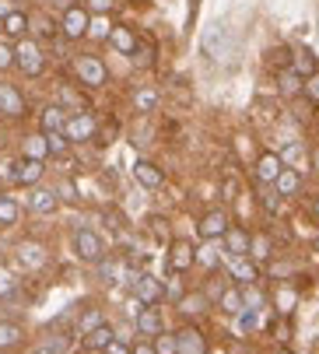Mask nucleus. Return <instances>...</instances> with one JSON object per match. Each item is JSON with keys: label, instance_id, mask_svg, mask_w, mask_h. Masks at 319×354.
I'll list each match as a JSON object with an SVG mask.
<instances>
[{"label": "nucleus", "instance_id": "obj_50", "mask_svg": "<svg viewBox=\"0 0 319 354\" xmlns=\"http://www.w3.org/2000/svg\"><path fill=\"white\" fill-rule=\"evenodd\" d=\"M130 354H154V347H151L147 340H140V344H137V347H134Z\"/></svg>", "mask_w": 319, "mask_h": 354}, {"label": "nucleus", "instance_id": "obj_26", "mask_svg": "<svg viewBox=\"0 0 319 354\" xmlns=\"http://www.w3.org/2000/svg\"><path fill=\"white\" fill-rule=\"evenodd\" d=\"M134 106H137V113H154V106H158V91H154V88H140V91H134Z\"/></svg>", "mask_w": 319, "mask_h": 354}, {"label": "nucleus", "instance_id": "obj_30", "mask_svg": "<svg viewBox=\"0 0 319 354\" xmlns=\"http://www.w3.org/2000/svg\"><path fill=\"white\" fill-rule=\"evenodd\" d=\"M21 340V326L18 323H0V347H15Z\"/></svg>", "mask_w": 319, "mask_h": 354}, {"label": "nucleus", "instance_id": "obj_51", "mask_svg": "<svg viewBox=\"0 0 319 354\" xmlns=\"http://www.w3.org/2000/svg\"><path fill=\"white\" fill-rule=\"evenodd\" d=\"M8 15H15V8L8 4V0H0V18H8Z\"/></svg>", "mask_w": 319, "mask_h": 354}, {"label": "nucleus", "instance_id": "obj_43", "mask_svg": "<svg viewBox=\"0 0 319 354\" xmlns=\"http://www.w3.org/2000/svg\"><path fill=\"white\" fill-rule=\"evenodd\" d=\"M116 8V0H88V11L91 15H109Z\"/></svg>", "mask_w": 319, "mask_h": 354}, {"label": "nucleus", "instance_id": "obj_16", "mask_svg": "<svg viewBox=\"0 0 319 354\" xmlns=\"http://www.w3.org/2000/svg\"><path fill=\"white\" fill-rule=\"evenodd\" d=\"M134 179H137L140 186H147V189H158V186H162V183H165V176H162V169H158L154 162H144V158H140V162L134 165Z\"/></svg>", "mask_w": 319, "mask_h": 354}, {"label": "nucleus", "instance_id": "obj_27", "mask_svg": "<svg viewBox=\"0 0 319 354\" xmlns=\"http://www.w3.org/2000/svg\"><path fill=\"white\" fill-rule=\"evenodd\" d=\"M277 84H281V95H298L302 88H305V81L288 67V71H281V77H277Z\"/></svg>", "mask_w": 319, "mask_h": 354}, {"label": "nucleus", "instance_id": "obj_4", "mask_svg": "<svg viewBox=\"0 0 319 354\" xmlns=\"http://www.w3.org/2000/svg\"><path fill=\"white\" fill-rule=\"evenodd\" d=\"M74 74L81 77V84L88 88H102L105 84V64L98 57H78L74 60Z\"/></svg>", "mask_w": 319, "mask_h": 354}, {"label": "nucleus", "instance_id": "obj_52", "mask_svg": "<svg viewBox=\"0 0 319 354\" xmlns=\"http://www.w3.org/2000/svg\"><path fill=\"white\" fill-rule=\"evenodd\" d=\"M28 354H57V351H49V347H42V344H39V347H32Z\"/></svg>", "mask_w": 319, "mask_h": 354}, {"label": "nucleus", "instance_id": "obj_47", "mask_svg": "<svg viewBox=\"0 0 319 354\" xmlns=\"http://www.w3.org/2000/svg\"><path fill=\"white\" fill-rule=\"evenodd\" d=\"M134 57H137V64H140V67H147V64L154 60V53H151L147 46H137V49H134Z\"/></svg>", "mask_w": 319, "mask_h": 354}, {"label": "nucleus", "instance_id": "obj_44", "mask_svg": "<svg viewBox=\"0 0 319 354\" xmlns=\"http://www.w3.org/2000/svg\"><path fill=\"white\" fill-rule=\"evenodd\" d=\"M15 277H11V270H4V267H0V298H4V295H11L15 291Z\"/></svg>", "mask_w": 319, "mask_h": 354}, {"label": "nucleus", "instance_id": "obj_31", "mask_svg": "<svg viewBox=\"0 0 319 354\" xmlns=\"http://www.w3.org/2000/svg\"><path fill=\"white\" fill-rule=\"evenodd\" d=\"M25 28H28V18H25L21 11H15V15L4 18V32H8V35H25Z\"/></svg>", "mask_w": 319, "mask_h": 354}, {"label": "nucleus", "instance_id": "obj_24", "mask_svg": "<svg viewBox=\"0 0 319 354\" xmlns=\"http://www.w3.org/2000/svg\"><path fill=\"white\" fill-rule=\"evenodd\" d=\"M218 306H221L228 316L246 313V306H242V291H239V288H225V291H221V298H218Z\"/></svg>", "mask_w": 319, "mask_h": 354}, {"label": "nucleus", "instance_id": "obj_5", "mask_svg": "<svg viewBox=\"0 0 319 354\" xmlns=\"http://www.w3.org/2000/svg\"><path fill=\"white\" fill-rule=\"evenodd\" d=\"M95 130H98V123H95L91 113H74V116L67 120V127H64V137L74 140V144H81V140H91Z\"/></svg>", "mask_w": 319, "mask_h": 354}, {"label": "nucleus", "instance_id": "obj_19", "mask_svg": "<svg viewBox=\"0 0 319 354\" xmlns=\"http://www.w3.org/2000/svg\"><path fill=\"white\" fill-rule=\"evenodd\" d=\"M109 42L120 49L123 57H134V49H137V35H134V28H127V25H113Z\"/></svg>", "mask_w": 319, "mask_h": 354}, {"label": "nucleus", "instance_id": "obj_41", "mask_svg": "<svg viewBox=\"0 0 319 354\" xmlns=\"http://www.w3.org/2000/svg\"><path fill=\"white\" fill-rule=\"evenodd\" d=\"M312 67H316V64H312V53H298V60H295V67H291V71L302 77V74H316Z\"/></svg>", "mask_w": 319, "mask_h": 354}, {"label": "nucleus", "instance_id": "obj_1", "mask_svg": "<svg viewBox=\"0 0 319 354\" xmlns=\"http://www.w3.org/2000/svg\"><path fill=\"white\" fill-rule=\"evenodd\" d=\"M203 53L210 57V60H228V53H232V39H228V28L225 25H210L207 32H203Z\"/></svg>", "mask_w": 319, "mask_h": 354}, {"label": "nucleus", "instance_id": "obj_33", "mask_svg": "<svg viewBox=\"0 0 319 354\" xmlns=\"http://www.w3.org/2000/svg\"><path fill=\"white\" fill-rule=\"evenodd\" d=\"M18 221V204L11 196H0V225H15Z\"/></svg>", "mask_w": 319, "mask_h": 354}, {"label": "nucleus", "instance_id": "obj_53", "mask_svg": "<svg viewBox=\"0 0 319 354\" xmlns=\"http://www.w3.org/2000/svg\"><path fill=\"white\" fill-rule=\"evenodd\" d=\"M277 354H291V351H288V347H281V351H277Z\"/></svg>", "mask_w": 319, "mask_h": 354}, {"label": "nucleus", "instance_id": "obj_29", "mask_svg": "<svg viewBox=\"0 0 319 354\" xmlns=\"http://www.w3.org/2000/svg\"><path fill=\"white\" fill-rule=\"evenodd\" d=\"M239 291H242V306H246V309H256V313L263 309V291H259L256 284H242Z\"/></svg>", "mask_w": 319, "mask_h": 354}, {"label": "nucleus", "instance_id": "obj_14", "mask_svg": "<svg viewBox=\"0 0 319 354\" xmlns=\"http://www.w3.org/2000/svg\"><path fill=\"white\" fill-rule=\"evenodd\" d=\"M28 207L35 211V214H53L60 207V196L53 193V189H42V186H35L32 193H28Z\"/></svg>", "mask_w": 319, "mask_h": 354}, {"label": "nucleus", "instance_id": "obj_2", "mask_svg": "<svg viewBox=\"0 0 319 354\" xmlns=\"http://www.w3.org/2000/svg\"><path fill=\"white\" fill-rule=\"evenodd\" d=\"M15 64H18V67H21L28 77L42 74L46 60H42V49H39V42H32V39H21V42L15 46Z\"/></svg>", "mask_w": 319, "mask_h": 354}, {"label": "nucleus", "instance_id": "obj_36", "mask_svg": "<svg viewBox=\"0 0 319 354\" xmlns=\"http://www.w3.org/2000/svg\"><path fill=\"white\" fill-rule=\"evenodd\" d=\"M154 354H179V351H176V333L154 337Z\"/></svg>", "mask_w": 319, "mask_h": 354}, {"label": "nucleus", "instance_id": "obj_28", "mask_svg": "<svg viewBox=\"0 0 319 354\" xmlns=\"http://www.w3.org/2000/svg\"><path fill=\"white\" fill-rule=\"evenodd\" d=\"M203 309H207V295H203V291L179 298V313H186V316H197V313H203Z\"/></svg>", "mask_w": 319, "mask_h": 354}, {"label": "nucleus", "instance_id": "obj_15", "mask_svg": "<svg viewBox=\"0 0 319 354\" xmlns=\"http://www.w3.org/2000/svg\"><path fill=\"white\" fill-rule=\"evenodd\" d=\"M137 333L140 337H162V313L154 306H144L137 313Z\"/></svg>", "mask_w": 319, "mask_h": 354}, {"label": "nucleus", "instance_id": "obj_32", "mask_svg": "<svg viewBox=\"0 0 319 354\" xmlns=\"http://www.w3.org/2000/svg\"><path fill=\"white\" fill-rule=\"evenodd\" d=\"M249 257H253V260H267V257H271V239H267V235H253Z\"/></svg>", "mask_w": 319, "mask_h": 354}, {"label": "nucleus", "instance_id": "obj_42", "mask_svg": "<svg viewBox=\"0 0 319 354\" xmlns=\"http://www.w3.org/2000/svg\"><path fill=\"white\" fill-rule=\"evenodd\" d=\"M11 67H15V49L8 42H0V74L11 71Z\"/></svg>", "mask_w": 319, "mask_h": 354}, {"label": "nucleus", "instance_id": "obj_45", "mask_svg": "<svg viewBox=\"0 0 319 354\" xmlns=\"http://www.w3.org/2000/svg\"><path fill=\"white\" fill-rule=\"evenodd\" d=\"M302 158V144H288L284 151H281V162H284V169H288V162H298Z\"/></svg>", "mask_w": 319, "mask_h": 354}, {"label": "nucleus", "instance_id": "obj_9", "mask_svg": "<svg viewBox=\"0 0 319 354\" xmlns=\"http://www.w3.org/2000/svg\"><path fill=\"white\" fill-rule=\"evenodd\" d=\"M88 25H91V18H88L84 8H67V11H64V21H60V32H64L67 39H81V35L88 32Z\"/></svg>", "mask_w": 319, "mask_h": 354}, {"label": "nucleus", "instance_id": "obj_37", "mask_svg": "<svg viewBox=\"0 0 319 354\" xmlns=\"http://www.w3.org/2000/svg\"><path fill=\"white\" fill-rule=\"evenodd\" d=\"M256 326H259V313H256V309L239 313V330H242V333H253Z\"/></svg>", "mask_w": 319, "mask_h": 354}, {"label": "nucleus", "instance_id": "obj_54", "mask_svg": "<svg viewBox=\"0 0 319 354\" xmlns=\"http://www.w3.org/2000/svg\"><path fill=\"white\" fill-rule=\"evenodd\" d=\"M316 169H319V151H316Z\"/></svg>", "mask_w": 319, "mask_h": 354}, {"label": "nucleus", "instance_id": "obj_6", "mask_svg": "<svg viewBox=\"0 0 319 354\" xmlns=\"http://www.w3.org/2000/svg\"><path fill=\"white\" fill-rule=\"evenodd\" d=\"M130 288H134V295L144 301V306H154V301H162V295H165L162 281L151 277V274H137V277L130 281Z\"/></svg>", "mask_w": 319, "mask_h": 354}, {"label": "nucleus", "instance_id": "obj_7", "mask_svg": "<svg viewBox=\"0 0 319 354\" xmlns=\"http://www.w3.org/2000/svg\"><path fill=\"white\" fill-rule=\"evenodd\" d=\"M193 263H197V249H193L190 242L179 239V242L169 245V270H172V274H186Z\"/></svg>", "mask_w": 319, "mask_h": 354}, {"label": "nucleus", "instance_id": "obj_40", "mask_svg": "<svg viewBox=\"0 0 319 354\" xmlns=\"http://www.w3.org/2000/svg\"><path fill=\"white\" fill-rule=\"evenodd\" d=\"M46 140H49V155H64L67 151V137L64 133H46Z\"/></svg>", "mask_w": 319, "mask_h": 354}, {"label": "nucleus", "instance_id": "obj_48", "mask_svg": "<svg viewBox=\"0 0 319 354\" xmlns=\"http://www.w3.org/2000/svg\"><path fill=\"white\" fill-rule=\"evenodd\" d=\"M130 351H134V347H127L123 340H113L109 347H105V354H130Z\"/></svg>", "mask_w": 319, "mask_h": 354}, {"label": "nucleus", "instance_id": "obj_35", "mask_svg": "<svg viewBox=\"0 0 319 354\" xmlns=\"http://www.w3.org/2000/svg\"><path fill=\"white\" fill-rule=\"evenodd\" d=\"M295 298H298V295H295L291 288H281V291H277V313H281V316H288V313L295 309Z\"/></svg>", "mask_w": 319, "mask_h": 354}, {"label": "nucleus", "instance_id": "obj_38", "mask_svg": "<svg viewBox=\"0 0 319 354\" xmlns=\"http://www.w3.org/2000/svg\"><path fill=\"white\" fill-rule=\"evenodd\" d=\"M302 95L309 98V102H319V71L305 77V88H302Z\"/></svg>", "mask_w": 319, "mask_h": 354}, {"label": "nucleus", "instance_id": "obj_23", "mask_svg": "<svg viewBox=\"0 0 319 354\" xmlns=\"http://www.w3.org/2000/svg\"><path fill=\"white\" fill-rule=\"evenodd\" d=\"M46 155H49V140H46V133H32V137H25V158L42 162Z\"/></svg>", "mask_w": 319, "mask_h": 354}, {"label": "nucleus", "instance_id": "obj_39", "mask_svg": "<svg viewBox=\"0 0 319 354\" xmlns=\"http://www.w3.org/2000/svg\"><path fill=\"white\" fill-rule=\"evenodd\" d=\"M197 260H200L203 267H218V249H215V245L207 242V245H203V249L197 252Z\"/></svg>", "mask_w": 319, "mask_h": 354}, {"label": "nucleus", "instance_id": "obj_12", "mask_svg": "<svg viewBox=\"0 0 319 354\" xmlns=\"http://www.w3.org/2000/svg\"><path fill=\"white\" fill-rule=\"evenodd\" d=\"M281 169H284V162H281V155H274V151H263V155L256 158V179L259 183H277Z\"/></svg>", "mask_w": 319, "mask_h": 354}, {"label": "nucleus", "instance_id": "obj_49", "mask_svg": "<svg viewBox=\"0 0 319 354\" xmlns=\"http://www.w3.org/2000/svg\"><path fill=\"white\" fill-rule=\"evenodd\" d=\"M263 204H267L271 214H277V193H263Z\"/></svg>", "mask_w": 319, "mask_h": 354}, {"label": "nucleus", "instance_id": "obj_46", "mask_svg": "<svg viewBox=\"0 0 319 354\" xmlns=\"http://www.w3.org/2000/svg\"><path fill=\"white\" fill-rule=\"evenodd\" d=\"M88 35H95V39H109L113 28L105 25V21H91V25H88Z\"/></svg>", "mask_w": 319, "mask_h": 354}, {"label": "nucleus", "instance_id": "obj_13", "mask_svg": "<svg viewBox=\"0 0 319 354\" xmlns=\"http://www.w3.org/2000/svg\"><path fill=\"white\" fill-rule=\"evenodd\" d=\"M249 245H253V235L239 225H232L225 232V249H228V257H249Z\"/></svg>", "mask_w": 319, "mask_h": 354}, {"label": "nucleus", "instance_id": "obj_10", "mask_svg": "<svg viewBox=\"0 0 319 354\" xmlns=\"http://www.w3.org/2000/svg\"><path fill=\"white\" fill-rule=\"evenodd\" d=\"M176 351L179 354H207V337L197 326H183L176 333Z\"/></svg>", "mask_w": 319, "mask_h": 354}, {"label": "nucleus", "instance_id": "obj_17", "mask_svg": "<svg viewBox=\"0 0 319 354\" xmlns=\"http://www.w3.org/2000/svg\"><path fill=\"white\" fill-rule=\"evenodd\" d=\"M228 274H232L239 284H256V277H259V270H256V263H253L249 257H232V260H228Z\"/></svg>", "mask_w": 319, "mask_h": 354}, {"label": "nucleus", "instance_id": "obj_21", "mask_svg": "<svg viewBox=\"0 0 319 354\" xmlns=\"http://www.w3.org/2000/svg\"><path fill=\"white\" fill-rule=\"evenodd\" d=\"M67 120H71V116H67L60 106H49V109L42 113V133H64Z\"/></svg>", "mask_w": 319, "mask_h": 354}, {"label": "nucleus", "instance_id": "obj_3", "mask_svg": "<svg viewBox=\"0 0 319 354\" xmlns=\"http://www.w3.org/2000/svg\"><path fill=\"white\" fill-rule=\"evenodd\" d=\"M74 249H78V257H81L84 263H102V260H105V242H102L91 228H81V232L74 235Z\"/></svg>", "mask_w": 319, "mask_h": 354}, {"label": "nucleus", "instance_id": "obj_18", "mask_svg": "<svg viewBox=\"0 0 319 354\" xmlns=\"http://www.w3.org/2000/svg\"><path fill=\"white\" fill-rule=\"evenodd\" d=\"M39 179H42V162H32V158H25V162H18V165H15V176H11V183L35 186Z\"/></svg>", "mask_w": 319, "mask_h": 354}, {"label": "nucleus", "instance_id": "obj_8", "mask_svg": "<svg viewBox=\"0 0 319 354\" xmlns=\"http://www.w3.org/2000/svg\"><path fill=\"white\" fill-rule=\"evenodd\" d=\"M0 113L11 116V120H21L25 116V95L15 84H4V81H0Z\"/></svg>", "mask_w": 319, "mask_h": 354}, {"label": "nucleus", "instance_id": "obj_55", "mask_svg": "<svg viewBox=\"0 0 319 354\" xmlns=\"http://www.w3.org/2000/svg\"><path fill=\"white\" fill-rule=\"evenodd\" d=\"M316 245H319V239H316Z\"/></svg>", "mask_w": 319, "mask_h": 354}, {"label": "nucleus", "instance_id": "obj_22", "mask_svg": "<svg viewBox=\"0 0 319 354\" xmlns=\"http://www.w3.org/2000/svg\"><path fill=\"white\" fill-rule=\"evenodd\" d=\"M18 260H21L25 267H32V270H35V267H42V263H46V249H42V245H35V242H21V245H18Z\"/></svg>", "mask_w": 319, "mask_h": 354}, {"label": "nucleus", "instance_id": "obj_20", "mask_svg": "<svg viewBox=\"0 0 319 354\" xmlns=\"http://www.w3.org/2000/svg\"><path fill=\"white\" fill-rule=\"evenodd\" d=\"M274 189H277V196H295V193L302 189V176H298V169H281Z\"/></svg>", "mask_w": 319, "mask_h": 354}, {"label": "nucleus", "instance_id": "obj_25", "mask_svg": "<svg viewBox=\"0 0 319 354\" xmlns=\"http://www.w3.org/2000/svg\"><path fill=\"white\" fill-rule=\"evenodd\" d=\"M116 340V333L109 330V326H98V330H91L88 337H84V344L91 347V351H105V347H109Z\"/></svg>", "mask_w": 319, "mask_h": 354}, {"label": "nucleus", "instance_id": "obj_11", "mask_svg": "<svg viewBox=\"0 0 319 354\" xmlns=\"http://www.w3.org/2000/svg\"><path fill=\"white\" fill-rule=\"evenodd\" d=\"M228 228H232V225H228V214H225V211H210V214H203V221H200V235H203V242L225 239Z\"/></svg>", "mask_w": 319, "mask_h": 354}, {"label": "nucleus", "instance_id": "obj_34", "mask_svg": "<svg viewBox=\"0 0 319 354\" xmlns=\"http://www.w3.org/2000/svg\"><path fill=\"white\" fill-rule=\"evenodd\" d=\"M98 326H105V323H102V313H98V309H88V313L81 316V323H78V330H81L84 337H88L91 330H98Z\"/></svg>", "mask_w": 319, "mask_h": 354}]
</instances>
